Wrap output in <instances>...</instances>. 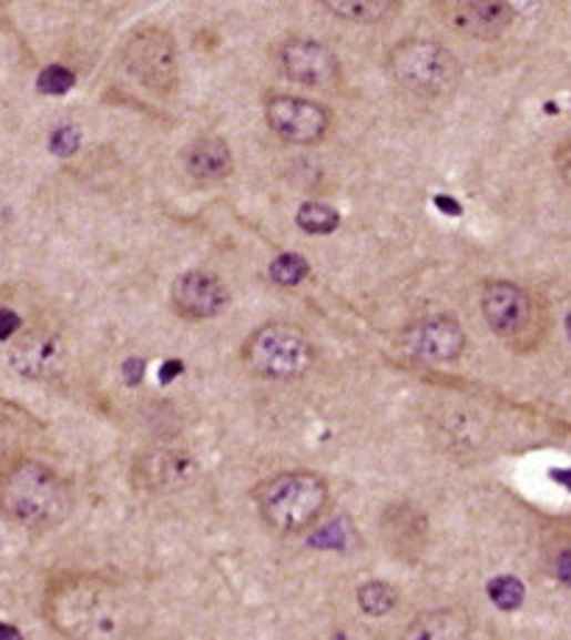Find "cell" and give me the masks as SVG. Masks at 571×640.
<instances>
[{
    "instance_id": "cell-9",
    "label": "cell",
    "mask_w": 571,
    "mask_h": 640,
    "mask_svg": "<svg viewBox=\"0 0 571 640\" xmlns=\"http://www.w3.org/2000/svg\"><path fill=\"white\" fill-rule=\"evenodd\" d=\"M287 79L307 87L332 90L340 81V62L326 45L315 40H290L279 51Z\"/></svg>"
},
{
    "instance_id": "cell-10",
    "label": "cell",
    "mask_w": 571,
    "mask_h": 640,
    "mask_svg": "<svg viewBox=\"0 0 571 640\" xmlns=\"http://www.w3.org/2000/svg\"><path fill=\"white\" fill-rule=\"evenodd\" d=\"M463 326L451 317H424L405 332L407 354L427 363H451L463 354Z\"/></svg>"
},
{
    "instance_id": "cell-23",
    "label": "cell",
    "mask_w": 571,
    "mask_h": 640,
    "mask_svg": "<svg viewBox=\"0 0 571 640\" xmlns=\"http://www.w3.org/2000/svg\"><path fill=\"white\" fill-rule=\"evenodd\" d=\"M79 145H81V134L75 129H70V125L53 131L51 151L57 153V156H73V153L79 151Z\"/></svg>"
},
{
    "instance_id": "cell-24",
    "label": "cell",
    "mask_w": 571,
    "mask_h": 640,
    "mask_svg": "<svg viewBox=\"0 0 571 640\" xmlns=\"http://www.w3.org/2000/svg\"><path fill=\"white\" fill-rule=\"evenodd\" d=\"M20 326H23V321H20L18 312L0 306V341H7L14 332H20Z\"/></svg>"
},
{
    "instance_id": "cell-7",
    "label": "cell",
    "mask_w": 571,
    "mask_h": 640,
    "mask_svg": "<svg viewBox=\"0 0 571 640\" xmlns=\"http://www.w3.org/2000/svg\"><path fill=\"white\" fill-rule=\"evenodd\" d=\"M265 120L276 136L293 142V145H313L324 140L329 129V114L320 103L304 101V98L279 95L271 98L265 106Z\"/></svg>"
},
{
    "instance_id": "cell-21",
    "label": "cell",
    "mask_w": 571,
    "mask_h": 640,
    "mask_svg": "<svg viewBox=\"0 0 571 640\" xmlns=\"http://www.w3.org/2000/svg\"><path fill=\"white\" fill-rule=\"evenodd\" d=\"M488 596L499 610H516L524 601V585L516 577H497L488 585Z\"/></svg>"
},
{
    "instance_id": "cell-11",
    "label": "cell",
    "mask_w": 571,
    "mask_h": 640,
    "mask_svg": "<svg viewBox=\"0 0 571 640\" xmlns=\"http://www.w3.org/2000/svg\"><path fill=\"white\" fill-rule=\"evenodd\" d=\"M482 315L493 335L516 337L530 326L532 304L524 289L513 282H491L482 289Z\"/></svg>"
},
{
    "instance_id": "cell-25",
    "label": "cell",
    "mask_w": 571,
    "mask_h": 640,
    "mask_svg": "<svg viewBox=\"0 0 571 640\" xmlns=\"http://www.w3.org/2000/svg\"><path fill=\"white\" fill-rule=\"evenodd\" d=\"M126 376H129V382H137V379H143V363L140 359H129L126 363Z\"/></svg>"
},
{
    "instance_id": "cell-22",
    "label": "cell",
    "mask_w": 571,
    "mask_h": 640,
    "mask_svg": "<svg viewBox=\"0 0 571 640\" xmlns=\"http://www.w3.org/2000/svg\"><path fill=\"white\" fill-rule=\"evenodd\" d=\"M73 81H75V75L70 73L68 68H62V64H51V68H45L40 73L37 87H40V92H45V95H64V92H70Z\"/></svg>"
},
{
    "instance_id": "cell-16",
    "label": "cell",
    "mask_w": 571,
    "mask_h": 640,
    "mask_svg": "<svg viewBox=\"0 0 571 640\" xmlns=\"http://www.w3.org/2000/svg\"><path fill=\"white\" fill-rule=\"evenodd\" d=\"M401 640H469V618L460 610H435L418 616Z\"/></svg>"
},
{
    "instance_id": "cell-1",
    "label": "cell",
    "mask_w": 571,
    "mask_h": 640,
    "mask_svg": "<svg viewBox=\"0 0 571 640\" xmlns=\"http://www.w3.org/2000/svg\"><path fill=\"white\" fill-rule=\"evenodd\" d=\"M48 618L68 640H129L145 627L143 596L98 573H64L48 588Z\"/></svg>"
},
{
    "instance_id": "cell-13",
    "label": "cell",
    "mask_w": 571,
    "mask_h": 640,
    "mask_svg": "<svg viewBox=\"0 0 571 640\" xmlns=\"http://www.w3.org/2000/svg\"><path fill=\"white\" fill-rule=\"evenodd\" d=\"M137 474L151 490H179L193 479L195 463L179 448H156L137 459Z\"/></svg>"
},
{
    "instance_id": "cell-6",
    "label": "cell",
    "mask_w": 571,
    "mask_h": 640,
    "mask_svg": "<svg viewBox=\"0 0 571 640\" xmlns=\"http://www.w3.org/2000/svg\"><path fill=\"white\" fill-rule=\"evenodd\" d=\"M123 64L145 90L162 95L176 87V45H173V37L156 26H145L129 37L126 48H123Z\"/></svg>"
},
{
    "instance_id": "cell-26",
    "label": "cell",
    "mask_w": 571,
    "mask_h": 640,
    "mask_svg": "<svg viewBox=\"0 0 571 640\" xmlns=\"http://www.w3.org/2000/svg\"><path fill=\"white\" fill-rule=\"evenodd\" d=\"M435 204H438V210H443L446 215H460V206H457V201H449L446 195H438V199H435Z\"/></svg>"
},
{
    "instance_id": "cell-12",
    "label": "cell",
    "mask_w": 571,
    "mask_h": 640,
    "mask_svg": "<svg viewBox=\"0 0 571 640\" xmlns=\"http://www.w3.org/2000/svg\"><path fill=\"white\" fill-rule=\"evenodd\" d=\"M171 301L182 317L206 321V317L221 315L223 306L228 304V293L215 273L190 271L173 282Z\"/></svg>"
},
{
    "instance_id": "cell-17",
    "label": "cell",
    "mask_w": 571,
    "mask_h": 640,
    "mask_svg": "<svg viewBox=\"0 0 571 640\" xmlns=\"http://www.w3.org/2000/svg\"><path fill=\"white\" fill-rule=\"evenodd\" d=\"M324 9L351 23H383L399 9V3L394 0H340V3H324Z\"/></svg>"
},
{
    "instance_id": "cell-4",
    "label": "cell",
    "mask_w": 571,
    "mask_h": 640,
    "mask_svg": "<svg viewBox=\"0 0 571 640\" xmlns=\"http://www.w3.org/2000/svg\"><path fill=\"white\" fill-rule=\"evenodd\" d=\"M396 84L421 98H446L460 84V62L449 48L429 40H405L388 53Z\"/></svg>"
},
{
    "instance_id": "cell-2",
    "label": "cell",
    "mask_w": 571,
    "mask_h": 640,
    "mask_svg": "<svg viewBox=\"0 0 571 640\" xmlns=\"http://www.w3.org/2000/svg\"><path fill=\"white\" fill-rule=\"evenodd\" d=\"M0 510L29 529H53L73 510V494L48 465L26 459L0 474Z\"/></svg>"
},
{
    "instance_id": "cell-15",
    "label": "cell",
    "mask_w": 571,
    "mask_h": 640,
    "mask_svg": "<svg viewBox=\"0 0 571 640\" xmlns=\"http://www.w3.org/2000/svg\"><path fill=\"white\" fill-rule=\"evenodd\" d=\"M184 171L195 179V182H217L232 173V151L217 136H204L195 140L193 145L184 151Z\"/></svg>"
},
{
    "instance_id": "cell-28",
    "label": "cell",
    "mask_w": 571,
    "mask_h": 640,
    "mask_svg": "<svg viewBox=\"0 0 571 640\" xmlns=\"http://www.w3.org/2000/svg\"><path fill=\"white\" fill-rule=\"evenodd\" d=\"M179 370H182V363H167L165 368H162V376H160V379H162V382H171L173 376L179 374Z\"/></svg>"
},
{
    "instance_id": "cell-14",
    "label": "cell",
    "mask_w": 571,
    "mask_h": 640,
    "mask_svg": "<svg viewBox=\"0 0 571 640\" xmlns=\"http://www.w3.org/2000/svg\"><path fill=\"white\" fill-rule=\"evenodd\" d=\"M62 348L51 335H29L12 348V365L31 379H48L59 370Z\"/></svg>"
},
{
    "instance_id": "cell-27",
    "label": "cell",
    "mask_w": 571,
    "mask_h": 640,
    "mask_svg": "<svg viewBox=\"0 0 571 640\" xmlns=\"http://www.w3.org/2000/svg\"><path fill=\"white\" fill-rule=\"evenodd\" d=\"M0 640H23V634H20L12 623L0 621Z\"/></svg>"
},
{
    "instance_id": "cell-3",
    "label": "cell",
    "mask_w": 571,
    "mask_h": 640,
    "mask_svg": "<svg viewBox=\"0 0 571 640\" xmlns=\"http://www.w3.org/2000/svg\"><path fill=\"white\" fill-rule=\"evenodd\" d=\"M254 501L268 527L279 532H302L318 521L329 501V488L313 470H287L259 485Z\"/></svg>"
},
{
    "instance_id": "cell-18",
    "label": "cell",
    "mask_w": 571,
    "mask_h": 640,
    "mask_svg": "<svg viewBox=\"0 0 571 640\" xmlns=\"http://www.w3.org/2000/svg\"><path fill=\"white\" fill-rule=\"evenodd\" d=\"M296 223L302 232L307 234H332L340 226V215L332 210L329 204H320V201H309L298 210Z\"/></svg>"
},
{
    "instance_id": "cell-8",
    "label": "cell",
    "mask_w": 571,
    "mask_h": 640,
    "mask_svg": "<svg viewBox=\"0 0 571 640\" xmlns=\"http://www.w3.org/2000/svg\"><path fill=\"white\" fill-rule=\"evenodd\" d=\"M438 12L449 29L480 40L502 37L516 18L513 7L502 0H443Z\"/></svg>"
},
{
    "instance_id": "cell-19",
    "label": "cell",
    "mask_w": 571,
    "mask_h": 640,
    "mask_svg": "<svg viewBox=\"0 0 571 640\" xmlns=\"http://www.w3.org/2000/svg\"><path fill=\"white\" fill-rule=\"evenodd\" d=\"M357 599H360V607L366 616L379 618V616H388V612L394 610L396 601H399V593H396L394 585H388V582H368V585H363Z\"/></svg>"
},
{
    "instance_id": "cell-5",
    "label": "cell",
    "mask_w": 571,
    "mask_h": 640,
    "mask_svg": "<svg viewBox=\"0 0 571 640\" xmlns=\"http://www.w3.org/2000/svg\"><path fill=\"white\" fill-rule=\"evenodd\" d=\"M243 359L263 379L290 382L307 374L315 354L307 335L298 326L271 324L263 326L254 337H248Z\"/></svg>"
},
{
    "instance_id": "cell-20",
    "label": "cell",
    "mask_w": 571,
    "mask_h": 640,
    "mask_svg": "<svg viewBox=\"0 0 571 640\" xmlns=\"http://www.w3.org/2000/svg\"><path fill=\"white\" fill-rule=\"evenodd\" d=\"M307 260L298 254H282L276 256L274 265H271V278H274L279 287H296V284H302L304 278H307Z\"/></svg>"
}]
</instances>
